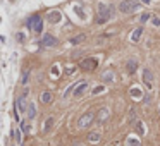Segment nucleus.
I'll return each mask as SVG.
<instances>
[{
	"label": "nucleus",
	"instance_id": "obj_9",
	"mask_svg": "<svg viewBox=\"0 0 160 146\" xmlns=\"http://www.w3.org/2000/svg\"><path fill=\"white\" fill-rule=\"evenodd\" d=\"M60 19H62V14H60L59 11L48 12V21H50V22H59Z\"/></svg>",
	"mask_w": 160,
	"mask_h": 146
},
{
	"label": "nucleus",
	"instance_id": "obj_1",
	"mask_svg": "<svg viewBox=\"0 0 160 146\" xmlns=\"http://www.w3.org/2000/svg\"><path fill=\"white\" fill-rule=\"evenodd\" d=\"M98 9H100V16H98V22H105L107 19H110V17L114 16V7H107L103 5V4H100L98 5Z\"/></svg>",
	"mask_w": 160,
	"mask_h": 146
},
{
	"label": "nucleus",
	"instance_id": "obj_28",
	"mask_svg": "<svg viewBox=\"0 0 160 146\" xmlns=\"http://www.w3.org/2000/svg\"><path fill=\"white\" fill-rule=\"evenodd\" d=\"M150 2H152V0H143V4H150Z\"/></svg>",
	"mask_w": 160,
	"mask_h": 146
},
{
	"label": "nucleus",
	"instance_id": "obj_21",
	"mask_svg": "<svg viewBox=\"0 0 160 146\" xmlns=\"http://www.w3.org/2000/svg\"><path fill=\"white\" fill-rule=\"evenodd\" d=\"M128 146H139V141L133 139V138H129V139H128Z\"/></svg>",
	"mask_w": 160,
	"mask_h": 146
},
{
	"label": "nucleus",
	"instance_id": "obj_18",
	"mask_svg": "<svg viewBox=\"0 0 160 146\" xmlns=\"http://www.w3.org/2000/svg\"><path fill=\"white\" fill-rule=\"evenodd\" d=\"M35 115H36V110H35V105H29V110H28V117H29V119H33V117H35Z\"/></svg>",
	"mask_w": 160,
	"mask_h": 146
},
{
	"label": "nucleus",
	"instance_id": "obj_11",
	"mask_svg": "<svg viewBox=\"0 0 160 146\" xmlns=\"http://www.w3.org/2000/svg\"><path fill=\"white\" fill-rule=\"evenodd\" d=\"M88 141H90V143H98V141H100V132H90Z\"/></svg>",
	"mask_w": 160,
	"mask_h": 146
},
{
	"label": "nucleus",
	"instance_id": "obj_6",
	"mask_svg": "<svg viewBox=\"0 0 160 146\" xmlns=\"http://www.w3.org/2000/svg\"><path fill=\"white\" fill-rule=\"evenodd\" d=\"M143 83L146 88H152L153 86V74H152L150 69H145L143 71Z\"/></svg>",
	"mask_w": 160,
	"mask_h": 146
},
{
	"label": "nucleus",
	"instance_id": "obj_4",
	"mask_svg": "<svg viewBox=\"0 0 160 146\" xmlns=\"http://www.w3.org/2000/svg\"><path fill=\"white\" fill-rule=\"evenodd\" d=\"M93 119H95V114H93V112H86V114L83 115L79 120H78V127H79V129H85V127H88V125L93 122Z\"/></svg>",
	"mask_w": 160,
	"mask_h": 146
},
{
	"label": "nucleus",
	"instance_id": "obj_26",
	"mask_svg": "<svg viewBox=\"0 0 160 146\" xmlns=\"http://www.w3.org/2000/svg\"><path fill=\"white\" fill-rule=\"evenodd\" d=\"M153 24L155 26H160V19L158 17H153Z\"/></svg>",
	"mask_w": 160,
	"mask_h": 146
},
{
	"label": "nucleus",
	"instance_id": "obj_22",
	"mask_svg": "<svg viewBox=\"0 0 160 146\" xmlns=\"http://www.w3.org/2000/svg\"><path fill=\"white\" fill-rule=\"evenodd\" d=\"M21 127H22V131H24V132H29V125H28L26 122H21Z\"/></svg>",
	"mask_w": 160,
	"mask_h": 146
},
{
	"label": "nucleus",
	"instance_id": "obj_7",
	"mask_svg": "<svg viewBox=\"0 0 160 146\" xmlns=\"http://www.w3.org/2000/svg\"><path fill=\"white\" fill-rule=\"evenodd\" d=\"M42 45L43 47H55L57 45V38L55 36H52V35H45V36L42 38Z\"/></svg>",
	"mask_w": 160,
	"mask_h": 146
},
{
	"label": "nucleus",
	"instance_id": "obj_10",
	"mask_svg": "<svg viewBox=\"0 0 160 146\" xmlns=\"http://www.w3.org/2000/svg\"><path fill=\"white\" fill-rule=\"evenodd\" d=\"M17 107H19V112H26V95L19 96V100H17Z\"/></svg>",
	"mask_w": 160,
	"mask_h": 146
},
{
	"label": "nucleus",
	"instance_id": "obj_5",
	"mask_svg": "<svg viewBox=\"0 0 160 146\" xmlns=\"http://www.w3.org/2000/svg\"><path fill=\"white\" fill-rule=\"evenodd\" d=\"M79 67L86 69V71H93V69H96V60L95 58H85V60H81Z\"/></svg>",
	"mask_w": 160,
	"mask_h": 146
},
{
	"label": "nucleus",
	"instance_id": "obj_15",
	"mask_svg": "<svg viewBox=\"0 0 160 146\" xmlns=\"http://www.w3.org/2000/svg\"><path fill=\"white\" fill-rule=\"evenodd\" d=\"M53 125V119L50 117V119H47V122H45V125H43V131L47 132V131H50V127Z\"/></svg>",
	"mask_w": 160,
	"mask_h": 146
},
{
	"label": "nucleus",
	"instance_id": "obj_24",
	"mask_svg": "<svg viewBox=\"0 0 160 146\" xmlns=\"http://www.w3.org/2000/svg\"><path fill=\"white\" fill-rule=\"evenodd\" d=\"M148 19H150V14H143V16H141V22L148 21Z\"/></svg>",
	"mask_w": 160,
	"mask_h": 146
},
{
	"label": "nucleus",
	"instance_id": "obj_12",
	"mask_svg": "<svg viewBox=\"0 0 160 146\" xmlns=\"http://www.w3.org/2000/svg\"><path fill=\"white\" fill-rule=\"evenodd\" d=\"M141 33H143V28H138V29H136V31L133 33V36H131V41H138L139 40V36H141Z\"/></svg>",
	"mask_w": 160,
	"mask_h": 146
},
{
	"label": "nucleus",
	"instance_id": "obj_16",
	"mask_svg": "<svg viewBox=\"0 0 160 146\" xmlns=\"http://www.w3.org/2000/svg\"><path fill=\"white\" fill-rule=\"evenodd\" d=\"M42 101L43 103H50V101H52V95L50 93H43L42 95Z\"/></svg>",
	"mask_w": 160,
	"mask_h": 146
},
{
	"label": "nucleus",
	"instance_id": "obj_20",
	"mask_svg": "<svg viewBox=\"0 0 160 146\" xmlns=\"http://www.w3.org/2000/svg\"><path fill=\"white\" fill-rule=\"evenodd\" d=\"M12 138H14V139H16L17 143H21V134H19V131H17V129L12 131Z\"/></svg>",
	"mask_w": 160,
	"mask_h": 146
},
{
	"label": "nucleus",
	"instance_id": "obj_2",
	"mask_svg": "<svg viewBox=\"0 0 160 146\" xmlns=\"http://www.w3.org/2000/svg\"><path fill=\"white\" fill-rule=\"evenodd\" d=\"M119 11L122 14H131V12L138 11V4L136 2H131V0H122L119 4Z\"/></svg>",
	"mask_w": 160,
	"mask_h": 146
},
{
	"label": "nucleus",
	"instance_id": "obj_3",
	"mask_svg": "<svg viewBox=\"0 0 160 146\" xmlns=\"http://www.w3.org/2000/svg\"><path fill=\"white\" fill-rule=\"evenodd\" d=\"M28 28H33L36 33H40L43 29V22H42V17L40 16H31L29 19H28Z\"/></svg>",
	"mask_w": 160,
	"mask_h": 146
},
{
	"label": "nucleus",
	"instance_id": "obj_27",
	"mask_svg": "<svg viewBox=\"0 0 160 146\" xmlns=\"http://www.w3.org/2000/svg\"><path fill=\"white\" fill-rule=\"evenodd\" d=\"M131 93H133L134 96H139V95H141V93H139V89H133V91H131Z\"/></svg>",
	"mask_w": 160,
	"mask_h": 146
},
{
	"label": "nucleus",
	"instance_id": "obj_17",
	"mask_svg": "<svg viewBox=\"0 0 160 146\" xmlns=\"http://www.w3.org/2000/svg\"><path fill=\"white\" fill-rule=\"evenodd\" d=\"M107 115H108V110H107V108H102V112L98 114V120H105Z\"/></svg>",
	"mask_w": 160,
	"mask_h": 146
},
{
	"label": "nucleus",
	"instance_id": "obj_13",
	"mask_svg": "<svg viewBox=\"0 0 160 146\" xmlns=\"http://www.w3.org/2000/svg\"><path fill=\"white\" fill-rule=\"evenodd\" d=\"M81 41H85V35H78V36H74L72 40H71V43H72V45H79Z\"/></svg>",
	"mask_w": 160,
	"mask_h": 146
},
{
	"label": "nucleus",
	"instance_id": "obj_23",
	"mask_svg": "<svg viewBox=\"0 0 160 146\" xmlns=\"http://www.w3.org/2000/svg\"><path fill=\"white\" fill-rule=\"evenodd\" d=\"M103 89H105V88H103V86H98V88H95V89H93V93H102V91H103Z\"/></svg>",
	"mask_w": 160,
	"mask_h": 146
},
{
	"label": "nucleus",
	"instance_id": "obj_19",
	"mask_svg": "<svg viewBox=\"0 0 160 146\" xmlns=\"http://www.w3.org/2000/svg\"><path fill=\"white\" fill-rule=\"evenodd\" d=\"M136 65H138V64L134 62V60H129V62H128V69H129V72H134V71H136Z\"/></svg>",
	"mask_w": 160,
	"mask_h": 146
},
{
	"label": "nucleus",
	"instance_id": "obj_25",
	"mask_svg": "<svg viewBox=\"0 0 160 146\" xmlns=\"http://www.w3.org/2000/svg\"><path fill=\"white\" fill-rule=\"evenodd\" d=\"M28 74H29V72H24V74H22V84H26V81H28Z\"/></svg>",
	"mask_w": 160,
	"mask_h": 146
},
{
	"label": "nucleus",
	"instance_id": "obj_14",
	"mask_svg": "<svg viewBox=\"0 0 160 146\" xmlns=\"http://www.w3.org/2000/svg\"><path fill=\"white\" fill-rule=\"evenodd\" d=\"M112 79H114V72L112 71H107V72L103 74V81H105V83H110Z\"/></svg>",
	"mask_w": 160,
	"mask_h": 146
},
{
	"label": "nucleus",
	"instance_id": "obj_8",
	"mask_svg": "<svg viewBox=\"0 0 160 146\" xmlns=\"http://www.w3.org/2000/svg\"><path fill=\"white\" fill-rule=\"evenodd\" d=\"M86 89H88V83H86V81H79L78 88H76V91H74V96H81Z\"/></svg>",
	"mask_w": 160,
	"mask_h": 146
}]
</instances>
